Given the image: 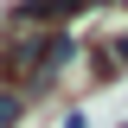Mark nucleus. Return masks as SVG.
Here are the masks:
<instances>
[{
	"label": "nucleus",
	"instance_id": "f257e3e1",
	"mask_svg": "<svg viewBox=\"0 0 128 128\" xmlns=\"http://www.w3.org/2000/svg\"><path fill=\"white\" fill-rule=\"evenodd\" d=\"M70 64H77V38H70V32H51V38H45V51H38V70H32V83H26V96H38V90H51V83H58L64 70H70Z\"/></svg>",
	"mask_w": 128,
	"mask_h": 128
},
{
	"label": "nucleus",
	"instance_id": "f03ea898",
	"mask_svg": "<svg viewBox=\"0 0 128 128\" xmlns=\"http://www.w3.org/2000/svg\"><path fill=\"white\" fill-rule=\"evenodd\" d=\"M96 0H19L13 6V19L19 26H38V32H58L64 19H77V13H90Z\"/></svg>",
	"mask_w": 128,
	"mask_h": 128
},
{
	"label": "nucleus",
	"instance_id": "0eeeda50",
	"mask_svg": "<svg viewBox=\"0 0 128 128\" xmlns=\"http://www.w3.org/2000/svg\"><path fill=\"white\" fill-rule=\"evenodd\" d=\"M115 128H128V115H122V122H115Z\"/></svg>",
	"mask_w": 128,
	"mask_h": 128
},
{
	"label": "nucleus",
	"instance_id": "39448f33",
	"mask_svg": "<svg viewBox=\"0 0 128 128\" xmlns=\"http://www.w3.org/2000/svg\"><path fill=\"white\" fill-rule=\"evenodd\" d=\"M64 128H90V115H83V109H70V115H64Z\"/></svg>",
	"mask_w": 128,
	"mask_h": 128
},
{
	"label": "nucleus",
	"instance_id": "423d86ee",
	"mask_svg": "<svg viewBox=\"0 0 128 128\" xmlns=\"http://www.w3.org/2000/svg\"><path fill=\"white\" fill-rule=\"evenodd\" d=\"M109 6H128V0H109Z\"/></svg>",
	"mask_w": 128,
	"mask_h": 128
},
{
	"label": "nucleus",
	"instance_id": "20e7f679",
	"mask_svg": "<svg viewBox=\"0 0 128 128\" xmlns=\"http://www.w3.org/2000/svg\"><path fill=\"white\" fill-rule=\"evenodd\" d=\"M109 58H115V70H128V32H122V38L109 45Z\"/></svg>",
	"mask_w": 128,
	"mask_h": 128
},
{
	"label": "nucleus",
	"instance_id": "7ed1b4c3",
	"mask_svg": "<svg viewBox=\"0 0 128 128\" xmlns=\"http://www.w3.org/2000/svg\"><path fill=\"white\" fill-rule=\"evenodd\" d=\"M19 115H26V96H19V90H6V83H0V128H13Z\"/></svg>",
	"mask_w": 128,
	"mask_h": 128
}]
</instances>
